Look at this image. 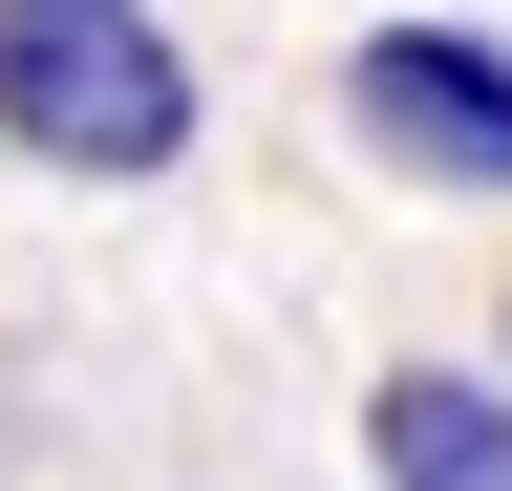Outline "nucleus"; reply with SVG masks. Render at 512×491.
<instances>
[{
  "instance_id": "obj_1",
  "label": "nucleus",
  "mask_w": 512,
  "mask_h": 491,
  "mask_svg": "<svg viewBox=\"0 0 512 491\" xmlns=\"http://www.w3.org/2000/svg\"><path fill=\"white\" fill-rule=\"evenodd\" d=\"M0 150L86 171V193L171 171L192 150V43L150 22V0H0Z\"/></svg>"
},
{
  "instance_id": "obj_2",
  "label": "nucleus",
  "mask_w": 512,
  "mask_h": 491,
  "mask_svg": "<svg viewBox=\"0 0 512 491\" xmlns=\"http://www.w3.org/2000/svg\"><path fill=\"white\" fill-rule=\"evenodd\" d=\"M342 129L384 171H427V193H491L512 214V43H470V22H363L342 43Z\"/></svg>"
},
{
  "instance_id": "obj_3",
  "label": "nucleus",
  "mask_w": 512,
  "mask_h": 491,
  "mask_svg": "<svg viewBox=\"0 0 512 491\" xmlns=\"http://www.w3.org/2000/svg\"><path fill=\"white\" fill-rule=\"evenodd\" d=\"M363 470L384 491H512V363H384L363 385Z\"/></svg>"
}]
</instances>
